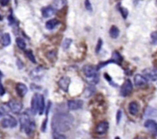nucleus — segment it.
I'll return each instance as SVG.
<instances>
[{
    "label": "nucleus",
    "mask_w": 157,
    "mask_h": 139,
    "mask_svg": "<svg viewBox=\"0 0 157 139\" xmlns=\"http://www.w3.org/2000/svg\"><path fill=\"white\" fill-rule=\"evenodd\" d=\"M74 123V117L68 112H58L53 115L51 128L56 132H64L71 128Z\"/></svg>",
    "instance_id": "obj_1"
},
{
    "label": "nucleus",
    "mask_w": 157,
    "mask_h": 139,
    "mask_svg": "<svg viewBox=\"0 0 157 139\" xmlns=\"http://www.w3.org/2000/svg\"><path fill=\"white\" fill-rule=\"evenodd\" d=\"M45 99L42 94L35 93L33 96L31 102V112L32 115H36L38 112L39 115H42L45 111Z\"/></svg>",
    "instance_id": "obj_2"
},
{
    "label": "nucleus",
    "mask_w": 157,
    "mask_h": 139,
    "mask_svg": "<svg viewBox=\"0 0 157 139\" xmlns=\"http://www.w3.org/2000/svg\"><path fill=\"white\" fill-rule=\"evenodd\" d=\"M83 73L86 78L88 80V83L90 85H95L99 82V75L97 74V70L94 66L87 64L83 67Z\"/></svg>",
    "instance_id": "obj_3"
},
{
    "label": "nucleus",
    "mask_w": 157,
    "mask_h": 139,
    "mask_svg": "<svg viewBox=\"0 0 157 139\" xmlns=\"http://www.w3.org/2000/svg\"><path fill=\"white\" fill-rule=\"evenodd\" d=\"M122 62L123 57L121 56V55L118 51H114L112 54V57L110 60H108V61H104V62H100V63H99L98 65L97 66L96 68L97 70H99L100 69L107 66V64H110V63H117V64L121 65Z\"/></svg>",
    "instance_id": "obj_4"
},
{
    "label": "nucleus",
    "mask_w": 157,
    "mask_h": 139,
    "mask_svg": "<svg viewBox=\"0 0 157 139\" xmlns=\"http://www.w3.org/2000/svg\"><path fill=\"white\" fill-rule=\"evenodd\" d=\"M2 128H15L18 125L17 120L12 115H7L4 116L3 119L1 122Z\"/></svg>",
    "instance_id": "obj_5"
},
{
    "label": "nucleus",
    "mask_w": 157,
    "mask_h": 139,
    "mask_svg": "<svg viewBox=\"0 0 157 139\" xmlns=\"http://www.w3.org/2000/svg\"><path fill=\"white\" fill-rule=\"evenodd\" d=\"M133 89V83L130 80H125L123 84L121 87L120 89V96H122L123 97H127L129 95H130Z\"/></svg>",
    "instance_id": "obj_6"
},
{
    "label": "nucleus",
    "mask_w": 157,
    "mask_h": 139,
    "mask_svg": "<svg viewBox=\"0 0 157 139\" xmlns=\"http://www.w3.org/2000/svg\"><path fill=\"white\" fill-rule=\"evenodd\" d=\"M44 68L42 67H38L37 68H35L29 74V76L33 80L39 81L42 79L44 76Z\"/></svg>",
    "instance_id": "obj_7"
},
{
    "label": "nucleus",
    "mask_w": 157,
    "mask_h": 139,
    "mask_svg": "<svg viewBox=\"0 0 157 139\" xmlns=\"http://www.w3.org/2000/svg\"><path fill=\"white\" fill-rule=\"evenodd\" d=\"M144 126L153 135H157V122L153 119H147Z\"/></svg>",
    "instance_id": "obj_8"
},
{
    "label": "nucleus",
    "mask_w": 157,
    "mask_h": 139,
    "mask_svg": "<svg viewBox=\"0 0 157 139\" xmlns=\"http://www.w3.org/2000/svg\"><path fill=\"white\" fill-rule=\"evenodd\" d=\"M8 106L10 108V110L13 113H19L22 109V102L16 101L15 99H11L8 102Z\"/></svg>",
    "instance_id": "obj_9"
},
{
    "label": "nucleus",
    "mask_w": 157,
    "mask_h": 139,
    "mask_svg": "<svg viewBox=\"0 0 157 139\" xmlns=\"http://www.w3.org/2000/svg\"><path fill=\"white\" fill-rule=\"evenodd\" d=\"M32 120L30 119V116H29L26 112L23 113L22 115H20L19 117V122H20V128L21 130L24 131L25 128L29 126V125L30 124Z\"/></svg>",
    "instance_id": "obj_10"
},
{
    "label": "nucleus",
    "mask_w": 157,
    "mask_h": 139,
    "mask_svg": "<svg viewBox=\"0 0 157 139\" xmlns=\"http://www.w3.org/2000/svg\"><path fill=\"white\" fill-rule=\"evenodd\" d=\"M71 83V79L68 76H62L58 82L60 89H62L64 92L68 93L69 89V85Z\"/></svg>",
    "instance_id": "obj_11"
},
{
    "label": "nucleus",
    "mask_w": 157,
    "mask_h": 139,
    "mask_svg": "<svg viewBox=\"0 0 157 139\" xmlns=\"http://www.w3.org/2000/svg\"><path fill=\"white\" fill-rule=\"evenodd\" d=\"M84 106V101L81 99L69 100L68 102V107L70 110H78L82 109Z\"/></svg>",
    "instance_id": "obj_12"
},
{
    "label": "nucleus",
    "mask_w": 157,
    "mask_h": 139,
    "mask_svg": "<svg viewBox=\"0 0 157 139\" xmlns=\"http://www.w3.org/2000/svg\"><path fill=\"white\" fill-rule=\"evenodd\" d=\"M143 76H145L148 80L156 81L157 80V70L152 68H147L143 71Z\"/></svg>",
    "instance_id": "obj_13"
},
{
    "label": "nucleus",
    "mask_w": 157,
    "mask_h": 139,
    "mask_svg": "<svg viewBox=\"0 0 157 139\" xmlns=\"http://www.w3.org/2000/svg\"><path fill=\"white\" fill-rule=\"evenodd\" d=\"M108 129H109V123L107 122H102L97 125L95 132L99 135H103L107 132Z\"/></svg>",
    "instance_id": "obj_14"
},
{
    "label": "nucleus",
    "mask_w": 157,
    "mask_h": 139,
    "mask_svg": "<svg viewBox=\"0 0 157 139\" xmlns=\"http://www.w3.org/2000/svg\"><path fill=\"white\" fill-rule=\"evenodd\" d=\"M148 80L143 75H140V74H136L134 76V84L136 87H142L146 86L147 84Z\"/></svg>",
    "instance_id": "obj_15"
},
{
    "label": "nucleus",
    "mask_w": 157,
    "mask_h": 139,
    "mask_svg": "<svg viewBox=\"0 0 157 139\" xmlns=\"http://www.w3.org/2000/svg\"><path fill=\"white\" fill-rule=\"evenodd\" d=\"M15 91L18 96L20 97H24L26 93H28V88H27L26 85L22 83H18L15 86Z\"/></svg>",
    "instance_id": "obj_16"
},
{
    "label": "nucleus",
    "mask_w": 157,
    "mask_h": 139,
    "mask_svg": "<svg viewBox=\"0 0 157 139\" xmlns=\"http://www.w3.org/2000/svg\"><path fill=\"white\" fill-rule=\"evenodd\" d=\"M42 12V15L44 18H49L51 16H52L55 12V8H53L51 6H47V7H43L41 10Z\"/></svg>",
    "instance_id": "obj_17"
},
{
    "label": "nucleus",
    "mask_w": 157,
    "mask_h": 139,
    "mask_svg": "<svg viewBox=\"0 0 157 139\" xmlns=\"http://www.w3.org/2000/svg\"><path fill=\"white\" fill-rule=\"evenodd\" d=\"M144 116L146 118H156L157 109L151 106H147L144 111Z\"/></svg>",
    "instance_id": "obj_18"
},
{
    "label": "nucleus",
    "mask_w": 157,
    "mask_h": 139,
    "mask_svg": "<svg viewBox=\"0 0 157 139\" xmlns=\"http://www.w3.org/2000/svg\"><path fill=\"white\" fill-rule=\"evenodd\" d=\"M128 109L130 114L132 115H136L139 112V104L136 102H131L128 106Z\"/></svg>",
    "instance_id": "obj_19"
},
{
    "label": "nucleus",
    "mask_w": 157,
    "mask_h": 139,
    "mask_svg": "<svg viewBox=\"0 0 157 139\" xmlns=\"http://www.w3.org/2000/svg\"><path fill=\"white\" fill-rule=\"evenodd\" d=\"M60 24V22L57 19H51L48 20V22L45 23V28L48 30H53L56 26H58Z\"/></svg>",
    "instance_id": "obj_20"
},
{
    "label": "nucleus",
    "mask_w": 157,
    "mask_h": 139,
    "mask_svg": "<svg viewBox=\"0 0 157 139\" xmlns=\"http://www.w3.org/2000/svg\"><path fill=\"white\" fill-rule=\"evenodd\" d=\"M2 44L3 47H8L11 44V36L9 33H5L2 36Z\"/></svg>",
    "instance_id": "obj_21"
},
{
    "label": "nucleus",
    "mask_w": 157,
    "mask_h": 139,
    "mask_svg": "<svg viewBox=\"0 0 157 139\" xmlns=\"http://www.w3.org/2000/svg\"><path fill=\"white\" fill-rule=\"evenodd\" d=\"M109 34L111 38L113 39H116V38H117L119 37V35H120V30H119V28H117L115 25H112L109 31Z\"/></svg>",
    "instance_id": "obj_22"
},
{
    "label": "nucleus",
    "mask_w": 157,
    "mask_h": 139,
    "mask_svg": "<svg viewBox=\"0 0 157 139\" xmlns=\"http://www.w3.org/2000/svg\"><path fill=\"white\" fill-rule=\"evenodd\" d=\"M11 110L8 104H0V117L9 115V112Z\"/></svg>",
    "instance_id": "obj_23"
},
{
    "label": "nucleus",
    "mask_w": 157,
    "mask_h": 139,
    "mask_svg": "<svg viewBox=\"0 0 157 139\" xmlns=\"http://www.w3.org/2000/svg\"><path fill=\"white\" fill-rule=\"evenodd\" d=\"M95 91H96V89H95V87H94V85H90V86H89V87H87V88H86L85 91H84V96L85 98H90L95 93Z\"/></svg>",
    "instance_id": "obj_24"
},
{
    "label": "nucleus",
    "mask_w": 157,
    "mask_h": 139,
    "mask_svg": "<svg viewBox=\"0 0 157 139\" xmlns=\"http://www.w3.org/2000/svg\"><path fill=\"white\" fill-rule=\"evenodd\" d=\"M35 128H36V125H35V122H34V121H32L30 124L29 125V126L25 129L24 132H25V134H26L27 135L30 136V135L35 132Z\"/></svg>",
    "instance_id": "obj_25"
},
{
    "label": "nucleus",
    "mask_w": 157,
    "mask_h": 139,
    "mask_svg": "<svg viewBox=\"0 0 157 139\" xmlns=\"http://www.w3.org/2000/svg\"><path fill=\"white\" fill-rule=\"evenodd\" d=\"M47 58L51 62H55L57 60V50H51L47 53Z\"/></svg>",
    "instance_id": "obj_26"
},
{
    "label": "nucleus",
    "mask_w": 157,
    "mask_h": 139,
    "mask_svg": "<svg viewBox=\"0 0 157 139\" xmlns=\"http://www.w3.org/2000/svg\"><path fill=\"white\" fill-rule=\"evenodd\" d=\"M15 42H16V44H17L18 48L21 49V50H25V48H26V43L24 41L23 38L22 37H17L16 40H15Z\"/></svg>",
    "instance_id": "obj_27"
},
{
    "label": "nucleus",
    "mask_w": 157,
    "mask_h": 139,
    "mask_svg": "<svg viewBox=\"0 0 157 139\" xmlns=\"http://www.w3.org/2000/svg\"><path fill=\"white\" fill-rule=\"evenodd\" d=\"M25 55L27 57V58L29 59V61L32 63H36V61H35V57L33 55V52L32 50H27L25 52Z\"/></svg>",
    "instance_id": "obj_28"
},
{
    "label": "nucleus",
    "mask_w": 157,
    "mask_h": 139,
    "mask_svg": "<svg viewBox=\"0 0 157 139\" xmlns=\"http://www.w3.org/2000/svg\"><path fill=\"white\" fill-rule=\"evenodd\" d=\"M72 42H73V40L72 39H71V38H66V39L64 41L63 43H62V48H63L64 50H67V49L70 48Z\"/></svg>",
    "instance_id": "obj_29"
},
{
    "label": "nucleus",
    "mask_w": 157,
    "mask_h": 139,
    "mask_svg": "<svg viewBox=\"0 0 157 139\" xmlns=\"http://www.w3.org/2000/svg\"><path fill=\"white\" fill-rule=\"evenodd\" d=\"M119 11H120V14H121V15H122V17L123 18V19H127V16H128V13L129 12L128 10H127L126 8H124V7L123 6H119Z\"/></svg>",
    "instance_id": "obj_30"
},
{
    "label": "nucleus",
    "mask_w": 157,
    "mask_h": 139,
    "mask_svg": "<svg viewBox=\"0 0 157 139\" xmlns=\"http://www.w3.org/2000/svg\"><path fill=\"white\" fill-rule=\"evenodd\" d=\"M8 22H9V25L10 26H14V25H17V21H16V19L14 18L12 13H11L8 16Z\"/></svg>",
    "instance_id": "obj_31"
},
{
    "label": "nucleus",
    "mask_w": 157,
    "mask_h": 139,
    "mask_svg": "<svg viewBox=\"0 0 157 139\" xmlns=\"http://www.w3.org/2000/svg\"><path fill=\"white\" fill-rule=\"evenodd\" d=\"M150 37H151V44H153V45H156L157 44V31L151 33Z\"/></svg>",
    "instance_id": "obj_32"
},
{
    "label": "nucleus",
    "mask_w": 157,
    "mask_h": 139,
    "mask_svg": "<svg viewBox=\"0 0 157 139\" xmlns=\"http://www.w3.org/2000/svg\"><path fill=\"white\" fill-rule=\"evenodd\" d=\"M104 78L105 80L109 83L110 85H111L112 87H117V84H116L115 83H114V81H113V80H112L111 76H110L109 74H104Z\"/></svg>",
    "instance_id": "obj_33"
},
{
    "label": "nucleus",
    "mask_w": 157,
    "mask_h": 139,
    "mask_svg": "<svg viewBox=\"0 0 157 139\" xmlns=\"http://www.w3.org/2000/svg\"><path fill=\"white\" fill-rule=\"evenodd\" d=\"M65 3V0H55V2H54L55 7H57V8H61V7L63 6Z\"/></svg>",
    "instance_id": "obj_34"
},
{
    "label": "nucleus",
    "mask_w": 157,
    "mask_h": 139,
    "mask_svg": "<svg viewBox=\"0 0 157 139\" xmlns=\"http://www.w3.org/2000/svg\"><path fill=\"white\" fill-rule=\"evenodd\" d=\"M48 116H46L45 119L42 122V126H41V131L42 132H45L46 129H47V124H48Z\"/></svg>",
    "instance_id": "obj_35"
},
{
    "label": "nucleus",
    "mask_w": 157,
    "mask_h": 139,
    "mask_svg": "<svg viewBox=\"0 0 157 139\" xmlns=\"http://www.w3.org/2000/svg\"><path fill=\"white\" fill-rule=\"evenodd\" d=\"M122 115L123 113L121 110H118L117 112V115H116V121H117V124H120V121L122 119Z\"/></svg>",
    "instance_id": "obj_36"
},
{
    "label": "nucleus",
    "mask_w": 157,
    "mask_h": 139,
    "mask_svg": "<svg viewBox=\"0 0 157 139\" xmlns=\"http://www.w3.org/2000/svg\"><path fill=\"white\" fill-rule=\"evenodd\" d=\"M102 45H103V41L100 38V39L98 40V42H97V44L96 48H95V52H96V54H98V53L100 52V49H101V48H102Z\"/></svg>",
    "instance_id": "obj_37"
},
{
    "label": "nucleus",
    "mask_w": 157,
    "mask_h": 139,
    "mask_svg": "<svg viewBox=\"0 0 157 139\" xmlns=\"http://www.w3.org/2000/svg\"><path fill=\"white\" fill-rule=\"evenodd\" d=\"M53 138L64 139V138H66V137L64 136V135H61V133L60 132H55L53 133Z\"/></svg>",
    "instance_id": "obj_38"
},
{
    "label": "nucleus",
    "mask_w": 157,
    "mask_h": 139,
    "mask_svg": "<svg viewBox=\"0 0 157 139\" xmlns=\"http://www.w3.org/2000/svg\"><path fill=\"white\" fill-rule=\"evenodd\" d=\"M84 6H85V9H87V11L89 12L92 11L91 3H90V2L89 0H84Z\"/></svg>",
    "instance_id": "obj_39"
},
{
    "label": "nucleus",
    "mask_w": 157,
    "mask_h": 139,
    "mask_svg": "<svg viewBox=\"0 0 157 139\" xmlns=\"http://www.w3.org/2000/svg\"><path fill=\"white\" fill-rule=\"evenodd\" d=\"M16 64H17L18 68L19 70H22V68H23V67H24V64H23L22 61H21L20 59H18L17 61H16Z\"/></svg>",
    "instance_id": "obj_40"
},
{
    "label": "nucleus",
    "mask_w": 157,
    "mask_h": 139,
    "mask_svg": "<svg viewBox=\"0 0 157 139\" xmlns=\"http://www.w3.org/2000/svg\"><path fill=\"white\" fill-rule=\"evenodd\" d=\"M5 89L3 86H2V83H1V80H0V96H2L5 94Z\"/></svg>",
    "instance_id": "obj_41"
},
{
    "label": "nucleus",
    "mask_w": 157,
    "mask_h": 139,
    "mask_svg": "<svg viewBox=\"0 0 157 139\" xmlns=\"http://www.w3.org/2000/svg\"><path fill=\"white\" fill-rule=\"evenodd\" d=\"M9 2H10V0H0V5L2 6H6Z\"/></svg>",
    "instance_id": "obj_42"
},
{
    "label": "nucleus",
    "mask_w": 157,
    "mask_h": 139,
    "mask_svg": "<svg viewBox=\"0 0 157 139\" xmlns=\"http://www.w3.org/2000/svg\"><path fill=\"white\" fill-rule=\"evenodd\" d=\"M32 84L34 85V87H31V89H32V90H41V89H42V87H39V86H37V85L34 84V83H32Z\"/></svg>",
    "instance_id": "obj_43"
},
{
    "label": "nucleus",
    "mask_w": 157,
    "mask_h": 139,
    "mask_svg": "<svg viewBox=\"0 0 157 139\" xmlns=\"http://www.w3.org/2000/svg\"><path fill=\"white\" fill-rule=\"evenodd\" d=\"M2 77H3V74H2V72L0 71V80H1V79H2Z\"/></svg>",
    "instance_id": "obj_44"
},
{
    "label": "nucleus",
    "mask_w": 157,
    "mask_h": 139,
    "mask_svg": "<svg viewBox=\"0 0 157 139\" xmlns=\"http://www.w3.org/2000/svg\"><path fill=\"white\" fill-rule=\"evenodd\" d=\"M2 17L0 15V21H2Z\"/></svg>",
    "instance_id": "obj_45"
}]
</instances>
